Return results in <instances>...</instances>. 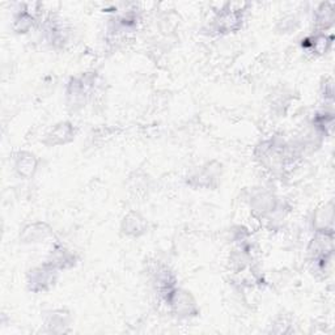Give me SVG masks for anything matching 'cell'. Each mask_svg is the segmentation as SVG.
<instances>
[{
    "instance_id": "cell-3",
    "label": "cell",
    "mask_w": 335,
    "mask_h": 335,
    "mask_svg": "<svg viewBox=\"0 0 335 335\" xmlns=\"http://www.w3.org/2000/svg\"><path fill=\"white\" fill-rule=\"evenodd\" d=\"M331 21H333V7L329 3H325L317 9V22L326 26L327 24L330 25Z\"/></svg>"
},
{
    "instance_id": "cell-1",
    "label": "cell",
    "mask_w": 335,
    "mask_h": 335,
    "mask_svg": "<svg viewBox=\"0 0 335 335\" xmlns=\"http://www.w3.org/2000/svg\"><path fill=\"white\" fill-rule=\"evenodd\" d=\"M241 9H222L215 20L216 28L222 32H232L237 29L241 24Z\"/></svg>"
},
{
    "instance_id": "cell-2",
    "label": "cell",
    "mask_w": 335,
    "mask_h": 335,
    "mask_svg": "<svg viewBox=\"0 0 335 335\" xmlns=\"http://www.w3.org/2000/svg\"><path fill=\"white\" fill-rule=\"evenodd\" d=\"M36 169V163H34V156L28 155L26 157H21L17 163V170L22 176H30L33 170Z\"/></svg>"
}]
</instances>
